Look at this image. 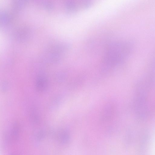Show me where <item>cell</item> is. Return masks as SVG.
I'll use <instances>...</instances> for the list:
<instances>
[{"label":"cell","mask_w":155,"mask_h":155,"mask_svg":"<svg viewBox=\"0 0 155 155\" xmlns=\"http://www.w3.org/2000/svg\"><path fill=\"white\" fill-rule=\"evenodd\" d=\"M132 44L127 41L115 42L110 44L103 54L102 64L107 68L118 66L124 62L131 55Z\"/></svg>","instance_id":"obj_1"},{"label":"cell","mask_w":155,"mask_h":155,"mask_svg":"<svg viewBox=\"0 0 155 155\" xmlns=\"http://www.w3.org/2000/svg\"><path fill=\"white\" fill-rule=\"evenodd\" d=\"M91 5V3L87 1H69L66 2V8L68 11L70 12H76L81 9L88 8Z\"/></svg>","instance_id":"obj_2"}]
</instances>
